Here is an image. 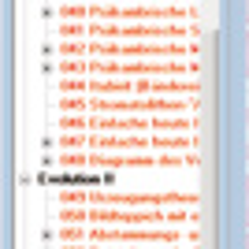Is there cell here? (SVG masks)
<instances>
[{"label":"cell","instance_id":"6da1fadb","mask_svg":"<svg viewBox=\"0 0 249 249\" xmlns=\"http://www.w3.org/2000/svg\"><path fill=\"white\" fill-rule=\"evenodd\" d=\"M246 223H249V178H246Z\"/></svg>","mask_w":249,"mask_h":249},{"label":"cell","instance_id":"5b68a950","mask_svg":"<svg viewBox=\"0 0 249 249\" xmlns=\"http://www.w3.org/2000/svg\"><path fill=\"white\" fill-rule=\"evenodd\" d=\"M246 19H249V11H246Z\"/></svg>","mask_w":249,"mask_h":249},{"label":"cell","instance_id":"3957f363","mask_svg":"<svg viewBox=\"0 0 249 249\" xmlns=\"http://www.w3.org/2000/svg\"><path fill=\"white\" fill-rule=\"evenodd\" d=\"M246 130H249V112H246Z\"/></svg>","mask_w":249,"mask_h":249},{"label":"cell","instance_id":"277c9868","mask_svg":"<svg viewBox=\"0 0 249 249\" xmlns=\"http://www.w3.org/2000/svg\"><path fill=\"white\" fill-rule=\"evenodd\" d=\"M246 249H249V238H246Z\"/></svg>","mask_w":249,"mask_h":249},{"label":"cell","instance_id":"7a4b0ae2","mask_svg":"<svg viewBox=\"0 0 249 249\" xmlns=\"http://www.w3.org/2000/svg\"><path fill=\"white\" fill-rule=\"evenodd\" d=\"M246 60H249V37H246ZM246 74H249V71H246Z\"/></svg>","mask_w":249,"mask_h":249}]
</instances>
